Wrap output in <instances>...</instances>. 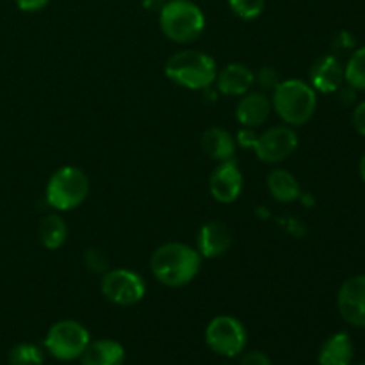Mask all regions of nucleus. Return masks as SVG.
Listing matches in <instances>:
<instances>
[{
  "label": "nucleus",
  "instance_id": "30",
  "mask_svg": "<svg viewBox=\"0 0 365 365\" xmlns=\"http://www.w3.org/2000/svg\"><path fill=\"white\" fill-rule=\"evenodd\" d=\"M166 0H143V7L148 11H160Z\"/></svg>",
  "mask_w": 365,
  "mask_h": 365
},
{
  "label": "nucleus",
  "instance_id": "28",
  "mask_svg": "<svg viewBox=\"0 0 365 365\" xmlns=\"http://www.w3.org/2000/svg\"><path fill=\"white\" fill-rule=\"evenodd\" d=\"M353 125L360 135H365V100H362L353 110Z\"/></svg>",
  "mask_w": 365,
  "mask_h": 365
},
{
  "label": "nucleus",
  "instance_id": "18",
  "mask_svg": "<svg viewBox=\"0 0 365 365\" xmlns=\"http://www.w3.org/2000/svg\"><path fill=\"white\" fill-rule=\"evenodd\" d=\"M355 348L348 334L339 331L323 342L319 349V365H351Z\"/></svg>",
  "mask_w": 365,
  "mask_h": 365
},
{
  "label": "nucleus",
  "instance_id": "13",
  "mask_svg": "<svg viewBox=\"0 0 365 365\" xmlns=\"http://www.w3.org/2000/svg\"><path fill=\"white\" fill-rule=\"evenodd\" d=\"M310 86L316 93H335L344 82V66L335 56H323L310 66Z\"/></svg>",
  "mask_w": 365,
  "mask_h": 365
},
{
  "label": "nucleus",
  "instance_id": "29",
  "mask_svg": "<svg viewBox=\"0 0 365 365\" xmlns=\"http://www.w3.org/2000/svg\"><path fill=\"white\" fill-rule=\"evenodd\" d=\"M48 4V0H16V6L25 13H36V11L43 9Z\"/></svg>",
  "mask_w": 365,
  "mask_h": 365
},
{
  "label": "nucleus",
  "instance_id": "32",
  "mask_svg": "<svg viewBox=\"0 0 365 365\" xmlns=\"http://www.w3.org/2000/svg\"><path fill=\"white\" fill-rule=\"evenodd\" d=\"M362 365H365V364H362Z\"/></svg>",
  "mask_w": 365,
  "mask_h": 365
},
{
  "label": "nucleus",
  "instance_id": "10",
  "mask_svg": "<svg viewBox=\"0 0 365 365\" xmlns=\"http://www.w3.org/2000/svg\"><path fill=\"white\" fill-rule=\"evenodd\" d=\"M337 309L346 323L365 328V274H355L341 285Z\"/></svg>",
  "mask_w": 365,
  "mask_h": 365
},
{
  "label": "nucleus",
  "instance_id": "23",
  "mask_svg": "<svg viewBox=\"0 0 365 365\" xmlns=\"http://www.w3.org/2000/svg\"><path fill=\"white\" fill-rule=\"evenodd\" d=\"M235 16L241 20H255L262 14L266 0H227Z\"/></svg>",
  "mask_w": 365,
  "mask_h": 365
},
{
  "label": "nucleus",
  "instance_id": "7",
  "mask_svg": "<svg viewBox=\"0 0 365 365\" xmlns=\"http://www.w3.org/2000/svg\"><path fill=\"white\" fill-rule=\"evenodd\" d=\"M205 342L216 355L234 359L245 351L248 334L245 324L232 316H217L207 324Z\"/></svg>",
  "mask_w": 365,
  "mask_h": 365
},
{
  "label": "nucleus",
  "instance_id": "6",
  "mask_svg": "<svg viewBox=\"0 0 365 365\" xmlns=\"http://www.w3.org/2000/svg\"><path fill=\"white\" fill-rule=\"evenodd\" d=\"M91 342L84 324L73 319H64L52 324L45 337V349L61 362L77 360Z\"/></svg>",
  "mask_w": 365,
  "mask_h": 365
},
{
  "label": "nucleus",
  "instance_id": "22",
  "mask_svg": "<svg viewBox=\"0 0 365 365\" xmlns=\"http://www.w3.org/2000/svg\"><path fill=\"white\" fill-rule=\"evenodd\" d=\"M43 349L32 342H21L9 351V365H43Z\"/></svg>",
  "mask_w": 365,
  "mask_h": 365
},
{
  "label": "nucleus",
  "instance_id": "1",
  "mask_svg": "<svg viewBox=\"0 0 365 365\" xmlns=\"http://www.w3.org/2000/svg\"><path fill=\"white\" fill-rule=\"evenodd\" d=\"M202 255L198 250L184 242H166L153 252L150 269L166 287H184L200 273Z\"/></svg>",
  "mask_w": 365,
  "mask_h": 365
},
{
  "label": "nucleus",
  "instance_id": "4",
  "mask_svg": "<svg viewBox=\"0 0 365 365\" xmlns=\"http://www.w3.org/2000/svg\"><path fill=\"white\" fill-rule=\"evenodd\" d=\"M159 25L168 39L189 45L205 31V16L191 0H170L159 11Z\"/></svg>",
  "mask_w": 365,
  "mask_h": 365
},
{
  "label": "nucleus",
  "instance_id": "9",
  "mask_svg": "<svg viewBox=\"0 0 365 365\" xmlns=\"http://www.w3.org/2000/svg\"><path fill=\"white\" fill-rule=\"evenodd\" d=\"M298 143V134L294 128L289 125H277V127L267 128L266 132L257 135L253 150L262 163L278 164L284 163L296 152Z\"/></svg>",
  "mask_w": 365,
  "mask_h": 365
},
{
  "label": "nucleus",
  "instance_id": "21",
  "mask_svg": "<svg viewBox=\"0 0 365 365\" xmlns=\"http://www.w3.org/2000/svg\"><path fill=\"white\" fill-rule=\"evenodd\" d=\"M344 81L356 91H365V46L351 53L344 66Z\"/></svg>",
  "mask_w": 365,
  "mask_h": 365
},
{
  "label": "nucleus",
  "instance_id": "25",
  "mask_svg": "<svg viewBox=\"0 0 365 365\" xmlns=\"http://www.w3.org/2000/svg\"><path fill=\"white\" fill-rule=\"evenodd\" d=\"M255 82L266 91H273L280 82V75L273 66H264L255 73Z\"/></svg>",
  "mask_w": 365,
  "mask_h": 365
},
{
  "label": "nucleus",
  "instance_id": "14",
  "mask_svg": "<svg viewBox=\"0 0 365 365\" xmlns=\"http://www.w3.org/2000/svg\"><path fill=\"white\" fill-rule=\"evenodd\" d=\"M273 106L271 98L262 91H248L241 96L237 107H235V118L242 127L255 128L267 121Z\"/></svg>",
  "mask_w": 365,
  "mask_h": 365
},
{
  "label": "nucleus",
  "instance_id": "17",
  "mask_svg": "<svg viewBox=\"0 0 365 365\" xmlns=\"http://www.w3.org/2000/svg\"><path fill=\"white\" fill-rule=\"evenodd\" d=\"M202 148L207 157L217 163H225V160L234 159L237 143L225 128L210 127L202 134Z\"/></svg>",
  "mask_w": 365,
  "mask_h": 365
},
{
  "label": "nucleus",
  "instance_id": "3",
  "mask_svg": "<svg viewBox=\"0 0 365 365\" xmlns=\"http://www.w3.org/2000/svg\"><path fill=\"white\" fill-rule=\"evenodd\" d=\"M164 73L177 86L203 91L214 84L217 75L216 61L198 50H180L166 61Z\"/></svg>",
  "mask_w": 365,
  "mask_h": 365
},
{
  "label": "nucleus",
  "instance_id": "31",
  "mask_svg": "<svg viewBox=\"0 0 365 365\" xmlns=\"http://www.w3.org/2000/svg\"><path fill=\"white\" fill-rule=\"evenodd\" d=\"M359 171H360V177H362V180L365 182V153L362 155V159H360V164H359Z\"/></svg>",
  "mask_w": 365,
  "mask_h": 365
},
{
  "label": "nucleus",
  "instance_id": "8",
  "mask_svg": "<svg viewBox=\"0 0 365 365\" xmlns=\"http://www.w3.org/2000/svg\"><path fill=\"white\" fill-rule=\"evenodd\" d=\"M102 294L118 307L138 305L146 294V284L141 274L125 267L109 269L102 274Z\"/></svg>",
  "mask_w": 365,
  "mask_h": 365
},
{
  "label": "nucleus",
  "instance_id": "27",
  "mask_svg": "<svg viewBox=\"0 0 365 365\" xmlns=\"http://www.w3.org/2000/svg\"><path fill=\"white\" fill-rule=\"evenodd\" d=\"M257 141V134L253 132V128L242 127L241 130L237 132V138H235V143H239V146L242 148H253Z\"/></svg>",
  "mask_w": 365,
  "mask_h": 365
},
{
  "label": "nucleus",
  "instance_id": "24",
  "mask_svg": "<svg viewBox=\"0 0 365 365\" xmlns=\"http://www.w3.org/2000/svg\"><path fill=\"white\" fill-rule=\"evenodd\" d=\"M84 264L91 273L95 274H103L106 271H109V257L106 255V252L100 248H89L84 255Z\"/></svg>",
  "mask_w": 365,
  "mask_h": 365
},
{
  "label": "nucleus",
  "instance_id": "11",
  "mask_svg": "<svg viewBox=\"0 0 365 365\" xmlns=\"http://www.w3.org/2000/svg\"><path fill=\"white\" fill-rule=\"evenodd\" d=\"M242 185V173L235 160H225L217 164L209 178L210 195L216 202L220 203H234L241 196Z\"/></svg>",
  "mask_w": 365,
  "mask_h": 365
},
{
  "label": "nucleus",
  "instance_id": "26",
  "mask_svg": "<svg viewBox=\"0 0 365 365\" xmlns=\"http://www.w3.org/2000/svg\"><path fill=\"white\" fill-rule=\"evenodd\" d=\"M239 365H271L269 356L262 351H250L241 359Z\"/></svg>",
  "mask_w": 365,
  "mask_h": 365
},
{
  "label": "nucleus",
  "instance_id": "2",
  "mask_svg": "<svg viewBox=\"0 0 365 365\" xmlns=\"http://www.w3.org/2000/svg\"><path fill=\"white\" fill-rule=\"evenodd\" d=\"M271 106L289 127H302L312 120L317 109V93L302 78H285L273 89Z\"/></svg>",
  "mask_w": 365,
  "mask_h": 365
},
{
  "label": "nucleus",
  "instance_id": "5",
  "mask_svg": "<svg viewBox=\"0 0 365 365\" xmlns=\"http://www.w3.org/2000/svg\"><path fill=\"white\" fill-rule=\"evenodd\" d=\"M89 195L88 175L77 166H63L46 184V202L56 210H73Z\"/></svg>",
  "mask_w": 365,
  "mask_h": 365
},
{
  "label": "nucleus",
  "instance_id": "15",
  "mask_svg": "<svg viewBox=\"0 0 365 365\" xmlns=\"http://www.w3.org/2000/svg\"><path fill=\"white\" fill-rule=\"evenodd\" d=\"M217 91L225 96H242L255 84V73L242 63H230L217 71L216 75Z\"/></svg>",
  "mask_w": 365,
  "mask_h": 365
},
{
  "label": "nucleus",
  "instance_id": "12",
  "mask_svg": "<svg viewBox=\"0 0 365 365\" xmlns=\"http://www.w3.org/2000/svg\"><path fill=\"white\" fill-rule=\"evenodd\" d=\"M232 246V232L221 221H209L202 225L196 235V250L202 259H217Z\"/></svg>",
  "mask_w": 365,
  "mask_h": 365
},
{
  "label": "nucleus",
  "instance_id": "16",
  "mask_svg": "<svg viewBox=\"0 0 365 365\" xmlns=\"http://www.w3.org/2000/svg\"><path fill=\"white\" fill-rule=\"evenodd\" d=\"M82 365H123V346L113 339H98L91 341L81 355Z\"/></svg>",
  "mask_w": 365,
  "mask_h": 365
},
{
  "label": "nucleus",
  "instance_id": "19",
  "mask_svg": "<svg viewBox=\"0 0 365 365\" xmlns=\"http://www.w3.org/2000/svg\"><path fill=\"white\" fill-rule=\"evenodd\" d=\"M267 189L280 203H292L302 198V187L294 175L287 170H273L267 175Z\"/></svg>",
  "mask_w": 365,
  "mask_h": 365
},
{
  "label": "nucleus",
  "instance_id": "20",
  "mask_svg": "<svg viewBox=\"0 0 365 365\" xmlns=\"http://www.w3.org/2000/svg\"><path fill=\"white\" fill-rule=\"evenodd\" d=\"M38 235L46 250H59L68 239L66 221L59 214H46L39 223Z\"/></svg>",
  "mask_w": 365,
  "mask_h": 365
}]
</instances>
